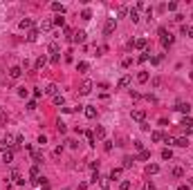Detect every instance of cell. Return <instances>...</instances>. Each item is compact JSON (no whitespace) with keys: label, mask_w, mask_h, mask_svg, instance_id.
Here are the masks:
<instances>
[{"label":"cell","mask_w":193,"mask_h":190,"mask_svg":"<svg viewBox=\"0 0 193 190\" xmlns=\"http://www.w3.org/2000/svg\"><path fill=\"white\" fill-rule=\"evenodd\" d=\"M160 43H162V47L166 49V47H171V45L175 43V36L171 31H166V27H160Z\"/></svg>","instance_id":"obj_1"},{"label":"cell","mask_w":193,"mask_h":190,"mask_svg":"<svg viewBox=\"0 0 193 190\" xmlns=\"http://www.w3.org/2000/svg\"><path fill=\"white\" fill-rule=\"evenodd\" d=\"M115 29H117V20H115V18H108L106 25H103V36H110Z\"/></svg>","instance_id":"obj_2"},{"label":"cell","mask_w":193,"mask_h":190,"mask_svg":"<svg viewBox=\"0 0 193 190\" xmlns=\"http://www.w3.org/2000/svg\"><path fill=\"white\" fill-rule=\"evenodd\" d=\"M175 110H178V112H182L184 116H189V112H191V103L180 101V103H175Z\"/></svg>","instance_id":"obj_3"},{"label":"cell","mask_w":193,"mask_h":190,"mask_svg":"<svg viewBox=\"0 0 193 190\" xmlns=\"http://www.w3.org/2000/svg\"><path fill=\"white\" fill-rule=\"evenodd\" d=\"M130 83H133V76H128V74H126V76H121V78H119L117 87H119V90H126V87H130Z\"/></svg>","instance_id":"obj_4"},{"label":"cell","mask_w":193,"mask_h":190,"mask_svg":"<svg viewBox=\"0 0 193 190\" xmlns=\"http://www.w3.org/2000/svg\"><path fill=\"white\" fill-rule=\"evenodd\" d=\"M72 43H76V45H81V43H86V31H74L72 34Z\"/></svg>","instance_id":"obj_5"},{"label":"cell","mask_w":193,"mask_h":190,"mask_svg":"<svg viewBox=\"0 0 193 190\" xmlns=\"http://www.w3.org/2000/svg\"><path fill=\"white\" fill-rule=\"evenodd\" d=\"M11 148H14V143H11V139H9V136H5V139L0 141V152H9Z\"/></svg>","instance_id":"obj_6"},{"label":"cell","mask_w":193,"mask_h":190,"mask_svg":"<svg viewBox=\"0 0 193 190\" xmlns=\"http://www.w3.org/2000/svg\"><path fill=\"white\" fill-rule=\"evenodd\" d=\"M79 92H81V94H90V92H92V80H83Z\"/></svg>","instance_id":"obj_7"},{"label":"cell","mask_w":193,"mask_h":190,"mask_svg":"<svg viewBox=\"0 0 193 190\" xmlns=\"http://www.w3.org/2000/svg\"><path fill=\"white\" fill-rule=\"evenodd\" d=\"M83 112H86L88 119H96V107L94 105H86V107H83Z\"/></svg>","instance_id":"obj_8"},{"label":"cell","mask_w":193,"mask_h":190,"mask_svg":"<svg viewBox=\"0 0 193 190\" xmlns=\"http://www.w3.org/2000/svg\"><path fill=\"white\" fill-rule=\"evenodd\" d=\"M133 119L139 121V123H144V121H146V112L144 110H133Z\"/></svg>","instance_id":"obj_9"},{"label":"cell","mask_w":193,"mask_h":190,"mask_svg":"<svg viewBox=\"0 0 193 190\" xmlns=\"http://www.w3.org/2000/svg\"><path fill=\"white\" fill-rule=\"evenodd\" d=\"M121 175H124V168H112L110 170V177H108V179H121Z\"/></svg>","instance_id":"obj_10"},{"label":"cell","mask_w":193,"mask_h":190,"mask_svg":"<svg viewBox=\"0 0 193 190\" xmlns=\"http://www.w3.org/2000/svg\"><path fill=\"white\" fill-rule=\"evenodd\" d=\"M29 177H32V181H34V179H38V177H41V168H38V163H34L32 168H29Z\"/></svg>","instance_id":"obj_11"},{"label":"cell","mask_w":193,"mask_h":190,"mask_svg":"<svg viewBox=\"0 0 193 190\" xmlns=\"http://www.w3.org/2000/svg\"><path fill=\"white\" fill-rule=\"evenodd\" d=\"M45 94H49V96H56V94H59V85L49 83L47 87H45Z\"/></svg>","instance_id":"obj_12"},{"label":"cell","mask_w":193,"mask_h":190,"mask_svg":"<svg viewBox=\"0 0 193 190\" xmlns=\"http://www.w3.org/2000/svg\"><path fill=\"white\" fill-rule=\"evenodd\" d=\"M146 45H148V40H146V38H137V40L133 43V47H135V49H146Z\"/></svg>","instance_id":"obj_13"},{"label":"cell","mask_w":193,"mask_h":190,"mask_svg":"<svg viewBox=\"0 0 193 190\" xmlns=\"http://www.w3.org/2000/svg\"><path fill=\"white\" fill-rule=\"evenodd\" d=\"M94 136H96V139H101V141L106 139V128H103V125H96V130H94Z\"/></svg>","instance_id":"obj_14"},{"label":"cell","mask_w":193,"mask_h":190,"mask_svg":"<svg viewBox=\"0 0 193 190\" xmlns=\"http://www.w3.org/2000/svg\"><path fill=\"white\" fill-rule=\"evenodd\" d=\"M157 172H160V165L157 163H148L146 165V175H157Z\"/></svg>","instance_id":"obj_15"},{"label":"cell","mask_w":193,"mask_h":190,"mask_svg":"<svg viewBox=\"0 0 193 190\" xmlns=\"http://www.w3.org/2000/svg\"><path fill=\"white\" fill-rule=\"evenodd\" d=\"M52 11H56L59 16H63V14H65V7H63L61 2H52Z\"/></svg>","instance_id":"obj_16"},{"label":"cell","mask_w":193,"mask_h":190,"mask_svg":"<svg viewBox=\"0 0 193 190\" xmlns=\"http://www.w3.org/2000/svg\"><path fill=\"white\" fill-rule=\"evenodd\" d=\"M175 146H180V148H189V136H180V139H175Z\"/></svg>","instance_id":"obj_17"},{"label":"cell","mask_w":193,"mask_h":190,"mask_svg":"<svg viewBox=\"0 0 193 190\" xmlns=\"http://www.w3.org/2000/svg\"><path fill=\"white\" fill-rule=\"evenodd\" d=\"M45 63H47V58H45V56H38L36 63H34V67H36V70H43V67H45Z\"/></svg>","instance_id":"obj_18"},{"label":"cell","mask_w":193,"mask_h":190,"mask_svg":"<svg viewBox=\"0 0 193 190\" xmlns=\"http://www.w3.org/2000/svg\"><path fill=\"white\" fill-rule=\"evenodd\" d=\"M20 74H22V67H11V70H9V76L11 78H18Z\"/></svg>","instance_id":"obj_19"},{"label":"cell","mask_w":193,"mask_h":190,"mask_svg":"<svg viewBox=\"0 0 193 190\" xmlns=\"http://www.w3.org/2000/svg\"><path fill=\"white\" fill-rule=\"evenodd\" d=\"M162 159H164V161L173 159V150H171V148H164V150H162Z\"/></svg>","instance_id":"obj_20"},{"label":"cell","mask_w":193,"mask_h":190,"mask_svg":"<svg viewBox=\"0 0 193 190\" xmlns=\"http://www.w3.org/2000/svg\"><path fill=\"white\" fill-rule=\"evenodd\" d=\"M27 40H29V43H36V40H38V29H32L29 36H27Z\"/></svg>","instance_id":"obj_21"},{"label":"cell","mask_w":193,"mask_h":190,"mask_svg":"<svg viewBox=\"0 0 193 190\" xmlns=\"http://www.w3.org/2000/svg\"><path fill=\"white\" fill-rule=\"evenodd\" d=\"M52 25H56V27H63V25H65V18H63V16H56V18L52 20Z\"/></svg>","instance_id":"obj_22"},{"label":"cell","mask_w":193,"mask_h":190,"mask_svg":"<svg viewBox=\"0 0 193 190\" xmlns=\"http://www.w3.org/2000/svg\"><path fill=\"white\" fill-rule=\"evenodd\" d=\"M52 27H54L52 20H43V22H41V31H47V29H52Z\"/></svg>","instance_id":"obj_23"},{"label":"cell","mask_w":193,"mask_h":190,"mask_svg":"<svg viewBox=\"0 0 193 190\" xmlns=\"http://www.w3.org/2000/svg\"><path fill=\"white\" fill-rule=\"evenodd\" d=\"M151 139L155 141V143H160V141H164V134H162V132H153V134H151Z\"/></svg>","instance_id":"obj_24"},{"label":"cell","mask_w":193,"mask_h":190,"mask_svg":"<svg viewBox=\"0 0 193 190\" xmlns=\"http://www.w3.org/2000/svg\"><path fill=\"white\" fill-rule=\"evenodd\" d=\"M137 159H139V161H148V159H151V152H148V150H141Z\"/></svg>","instance_id":"obj_25"},{"label":"cell","mask_w":193,"mask_h":190,"mask_svg":"<svg viewBox=\"0 0 193 190\" xmlns=\"http://www.w3.org/2000/svg\"><path fill=\"white\" fill-rule=\"evenodd\" d=\"M128 16H130V20H133V22H137V20H139V11H137V9H130V14H128Z\"/></svg>","instance_id":"obj_26"},{"label":"cell","mask_w":193,"mask_h":190,"mask_svg":"<svg viewBox=\"0 0 193 190\" xmlns=\"http://www.w3.org/2000/svg\"><path fill=\"white\" fill-rule=\"evenodd\" d=\"M76 70H79V72H88V70H90V65H88L86 61H81V63L76 65Z\"/></svg>","instance_id":"obj_27"},{"label":"cell","mask_w":193,"mask_h":190,"mask_svg":"<svg viewBox=\"0 0 193 190\" xmlns=\"http://www.w3.org/2000/svg\"><path fill=\"white\" fill-rule=\"evenodd\" d=\"M137 80H139V83H146V80H148V72H139L137 74Z\"/></svg>","instance_id":"obj_28"},{"label":"cell","mask_w":193,"mask_h":190,"mask_svg":"<svg viewBox=\"0 0 193 190\" xmlns=\"http://www.w3.org/2000/svg\"><path fill=\"white\" fill-rule=\"evenodd\" d=\"M135 163V157H124V168H130Z\"/></svg>","instance_id":"obj_29"},{"label":"cell","mask_w":193,"mask_h":190,"mask_svg":"<svg viewBox=\"0 0 193 190\" xmlns=\"http://www.w3.org/2000/svg\"><path fill=\"white\" fill-rule=\"evenodd\" d=\"M191 123H193V121H191V116H184L182 121H180V125H182V130H184V128H189Z\"/></svg>","instance_id":"obj_30"},{"label":"cell","mask_w":193,"mask_h":190,"mask_svg":"<svg viewBox=\"0 0 193 190\" xmlns=\"http://www.w3.org/2000/svg\"><path fill=\"white\" fill-rule=\"evenodd\" d=\"M81 18L83 20H90V18H92V11H90V9H83L81 11Z\"/></svg>","instance_id":"obj_31"},{"label":"cell","mask_w":193,"mask_h":190,"mask_svg":"<svg viewBox=\"0 0 193 190\" xmlns=\"http://www.w3.org/2000/svg\"><path fill=\"white\" fill-rule=\"evenodd\" d=\"M29 27H32V20H29V18L20 20V29H29Z\"/></svg>","instance_id":"obj_32"},{"label":"cell","mask_w":193,"mask_h":190,"mask_svg":"<svg viewBox=\"0 0 193 190\" xmlns=\"http://www.w3.org/2000/svg\"><path fill=\"white\" fill-rule=\"evenodd\" d=\"M49 54H52V56L59 54V45H56V43H49Z\"/></svg>","instance_id":"obj_33"},{"label":"cell","mask_w":193,"mask_h":190,"mask_svg":"<svg viewBox=\"0 0 193 190\" xmlns=\"http://www.w3.org/2000/svg\"><path fill=\"white\" fill-rule=\"evenodd\" d=\"M56 128H59V132H61V134H65V132H67V125L63 123V121H59V123H56Z\"/></svg>","instance_id":"obj_34"},{"label":"cell","mask_w":193,"mask_h":190,"mask_svg":"<svg viewBox=\"0 0 193 190\" xmlns=\"http://www.w3.org/2000/svg\"><path fill=\"white\" fill-rule=\"evenodd\" d=\"M2 159H5V163H11V161H14V152H11V150H9V152H5V157H2Z\"/></svg>","instance_id":"obj_35"},{"label":"cell","mask_w":193,"mask_h":190,"mask_svg":"<svg viewBox=\"0 0 193 190\" xmlns=\"http://www.w3.org/2000/svg\"><path fill=\"white\" fill-rule=\"evenodd\" d=\"M173 177H178V179H182V177H184V170H182V168H173Z\"/></svg>","instance_id":"obj_36"},{"label":"cell","mask_w":193,"mask_h":190,"mask_svg":"<svg viewBox=\"0 0 193 190\" xmlns=\"http://www.w3.org/2000/svg\"><path fill=\"white\" fill-rule=\"evenodd\" d=\"M119 190H130V181H128V179H124L121 183H119Z\"/></svg>","instance_id":"obj_37"},{"label":"cell","mask_w":193,"mask_h":190,"mask_svg":"<svg viewBox=\"0 0 193 190\" xmlns=\"http://www.w3.org/2000/svg\"><path fill=\"white\" fill-rule=\"evenodd\" d=\"M11 179H14L16 183H18V181L22 179V177H20V172H18V170H11Z\"/></svg>","instance_id":"obj_38"},{"label":"cell","mask_w":193,"mask_h":190,"mask_svg":"<svg viewBox=\"0 0 193 190\" xmlns=\"http://www.w3.org/2000/svg\"><path fill=\"white\" fill-rule=\"evenodd\" d=\"M148 54H151V51H144V54H139V58H137V61H139V63H146V61H148V58H151V56H148Z\"/></svg>","instance_id":"obj_39"},{"label":"cell","mask_w":193,"mask_h":190,"mask_svg":"<svg viewBox=\"0 0 193 190\" xmlns=\"http://www.w3.org/2000/svg\"><path fill=\"white\" fill-rule=\"evenodd\" d=\"M86 136H88V143H90V146H96V143H94V132H86Z\"/></svg>","instance_id":"obj_40"},{"label":"cell","mask_w":193,"mask_h":190,"mask_svg":"<svg viewBox=\"0 0 193 190\" xmlns=\"http://www.w3.org/2000/svg\"><path fill=\"white\" fill-rule=\"evenodd\" d=\"M164 143H168V146H175V139H173V136H168V134H164Z\"/></svg>","instance_id":"obj_41"},{"label":"cell","mask_w":193,"mask_h":190,"mask_svg":"<svg viewBox=\"0 0 193 190\" xmlns=\"http://www.w3.org/2000/svg\"><path fill=\"white\" fill-rule=\"evenodd\" d=\"M54 105H63V96H61V94L54 96Z\"/></svg>","instance_id":"obj_42"},{"label":"cell","mask_w":193,"mask_h":190,"mask_svg":"<svg viewBox=\"0 0 193 190\" xmlns=\"http://www.w3.org/2000/svg\"><path fill=\"white\" fill-rule=\"evenodd\" d=\"M130 65H133V58H124L121 61V67H130Z\"/></svg>","instance_id":"obj_43"},{"label":"cell","mask_w":193,"mask_h":190,"mask_svg":"<svg viewBox=\"0 0 193 190\" xmlns=\"http://www.w3.org/2000/svg\"><path fill=\"white\" fill-rule=\"evenodd\" d=\"M139 128H141V130H144V132H151V125H148V123H146V121H144V123H139Z\"/></svg>","instance_id":"obj_44"},{"label":"cell","mask_w":193,"mask_h":190,"mask_svg":"<svg viewBox=\"0 0 193 190\" xmlns=\"http://www.w3.org/2000/svg\"><path fill=\"white\" fill-rule=\"evenodd\" d=\"M166 9H168V11H175V9H178V2H168Z\"/></svg>","instance_id":"obj_45"},{"label":"cell","mask_w":193,"mask_h":190,"mask_svg":"<svg viewBox=\"0 0 193 190\" xmlns=\"http://www.w3.org/2000/svg\"><path fill=\"white\" fill-rule=\"evenodd\" d=\"M160 61H162V54H160V56H153V58H151V63H153V65H157Z\"/></svg>","instance_id":"obj_46"},{"label":"cell","mask_w":193,"mask_h":190,"mask_svg":"<svg viewBox=\"0 0 193 190\" xmlns=\"http://www.w3.org/2000/svg\"><path fill=\"white\" fill-rule=\"evenodd\" d=\"M18 96H22V99H25V96H27V90H25V87H18Z\"/></svg>","instance_id":"obj_47"},{"label":"cell","mask_w":193,"mask_h":190,"mask_svg":"<svg viewBox=\"0 0 193 190\" xmlns=\"http://www.w3.org/2000/svg\"><path fill=\"white\" fill-rule=\"evenodd\" d=\"M27 110H36V101H29V103H27Z\"/></svg>","instance_id":"obj_48"},{"label":"cell","mask_w":193,"mask_h":190,"mask_svg":"<svg viewBox=\"0 0 193 190\" xmlns=\"http://www.w3.org/2000/svg\"><path fill=\"white\" fill-rule=\"evenodd\" d=\"M135 148H137V150L141 152V150H144V143H141V141H135Z\"/></svg>","instance_id":"obj_49"},{"label":"cell","mask_w":193,"mask_h":190,"mask_svg":"<svg viewBox=\"0 0 193 190\" xmlns=\"http://www.w3.org/2000/svg\"><path fill=\"white\" fill-rule=\"evenodd\" d=\"M61 152H63V148H61V146L54 148V157H61Z\"/></svg>","instance_id":"obj_50"},{"label":"cell","mask_w":193,"mask_h":190,"mask_svg":"<svg viewBox=\"0 0 193 190\" xmlns=\"http://www.w3.org/2000/svg\"><path fill=\"white\" fill-rule=\"evenodd\" d=\"M38 143H41V146H45V143H47V136L41 134V136H38Z\"/></svg>","instance_id":"obj_51"},{"label":"cell","mask_w":193,"mask_h":190,"mask_svg":"<svg viewBox=\"0 0 193 190\" xmlns=\"http://www.w3.org/2000/svg\"><path fill=\"white\" fill-rule=\"evenodd\" d=\"M108 186H110V181H108V179H101V188H103V190H106Z\"/></svg>","instance_id":"obj_52"},{"label":"cell","mask_w":193,"mask_h":190,"mask_svg":"<svg viewBox=\"0 0 193 190\" xmlns=\"http://www.w3.org/2000/svg\"><path fill=\"white\" fill-rule=\"evenodd\" d=\"M141 190H155V186H153V183L148 181V183H146V186H144V188H141Z\"/></svg>","instance_id":"obj_53"},{"label":"cell","mask_w":193,"mask_h":190,"mask_svg":"<svg viewBox=\"0 0 193 190\" xmlns=\"http://www.w3.org/2000/svg\"><path fill=\"white\" fill-rule=\"evenodd\" d=\"M184 132H186V134H193V123L189 125V128H184Z\"/></svg>","instance_id":"obj_54"},{"label":"cell","mask_w":193,"mask_h":190,"mask_svg":"<svg viewBox=\"0 0 193 190\" xmlns=\"http://www.w3.org/2000/svg\"><path fill=\"white\" fill-rule=\"evenodd\" d=\"M186 36H191V38H193V27H189V29H186Z\"/></svg>","instance_id":"obj_55"},{"label":"cell","mask_w":193,"mask_h":190,"mask_svg":"<svg viewBox=\"0 0 193 190\" xmlns=\"http://www.w3.org/2000/svg\"><path fill=\"white\" fill-rule=\"evenodd\" d=\"M180 190H191L189 186H184V183H182V186H180Z\"/></svg>","instance_id":"obj_56"},{"label":"cell","mask_w":193,"mask_h":190,"mask_svg":"<svg viewBox=\"0 0 193 190\" xmlns=\"http://www.w3.org/2000/svg\"><path fill=\"white\" fill-rule=\"evenodd\" d=\"M41 190H49V186H43V188H41Z\"/></svg>","instance_id":"obj_57"},{"label":"cell","mask_w":193,"mask_h":190,"mask_svg":"<svg viewBox=\"0 0 193 190\" xmlns=\"http://www.w3.org/2000/svg\"><path fill=\"white\" fill-rule=\"evenodd\" d=\"M63 190H72V188H63Z\"/></svg>","instance_id":"obj_58"},{"label":"cell","mask_w":193,"mask_h":190,"mask_svg":"<svg viewBox=\"0 0 193 190\" xmlns=\"http://www.w3.org/2000/svg\"><path fill=\"white\" fill-rule=\"evenodd\" d=\"M0 80H2V76H0Z\"/></svg>","instance_id":"obj_59"}]
</instances>
